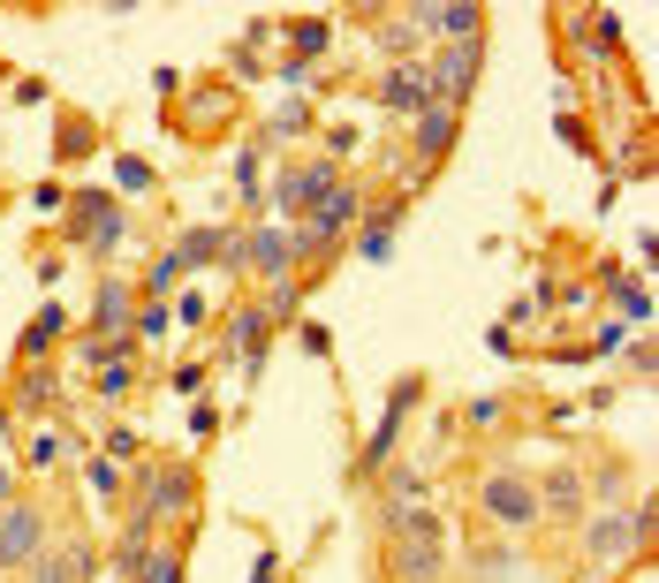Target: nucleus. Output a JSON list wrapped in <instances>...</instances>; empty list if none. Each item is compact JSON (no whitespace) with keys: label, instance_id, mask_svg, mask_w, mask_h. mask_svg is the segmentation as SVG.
I'll return each instance as SVG.
<instances>
[{"label":"nucleus","instance_id":"1","mask_svg":"<svg viewBox=\"0 0 659 583\" xmlns=\"http://www.w3.org/2000/svg\"><path fill=\"white\" fill-rule=\"evenodd\" d=\"M387 569H395V583L447 576V531L433 507H387Z\"/></svg>","mask_w":659,"mask_h":583},{"label":"nucleus","instance_id":"2","mask_svg":"<svg viewBox=\"0 0 659 583\" xmlns=\"http://www.w3.org/2000/svg\"><path fill=\"white\" fill-rule=\"evenodd\" d=\"M478 507L500 523V531H530V523L546 515V507H538V485H530L524 470H493L478 485Z\"/></svg>","mask_w":659,"mask_h":583},{"label":"nucleus","instance_id":"3","mask_svg":"<svg viewBox=\"0 0 659 583\" xmlns=\"http://www.w3.org/2000/svg\"><path fill=\"white\" fill-rule=\"evenodd\" d=\"M478 53H485V39H463V46H447L433 61V77H425V91H433V107H463L470 99V77H478Z\"/></svg>","mask_w":659,"mask_h":583},{"label":"nucleus","instance_id":"4","mask_svg":"<svg viewBox=\"0 0 659 583\" xmlns=\"http://www.w3.org/2000/svg\"><path fill=\"white\" fill-rule=\"evenodd\" d=\"M220 258H227V265H251V273H273V281H281V273L296 265V235H288V228H251L243 243H227Z\"/></svg>","mask_w":659,"mask_h":583},{"label":"nucleus","instance_id":"5","mask_svg":"<svg viewBox=\"0 0 659 583\" xmlns=\"http://www.w3.org/2000/svg\"><path fill=\"white\" fill-rule=\"evenodd\" d=\"M334 182H342V160L326 152V160H311V167H296V174H281V182H273V212H311Z\"/></svg>","mask_w":659,"mask_h":583},{"label":"nucleus","instance_id":"6","mask_svg":"<svg viewBox=\"0 0 659 583\" xmlns=\"http://www.w3.org/2000/svg\"><path fill=\"white\" fill-rule=\"evenodd\" d=\"M356 220H364V198H356L349 182H334L318 205H311V228H304V250H326L334 235H349Z\"/></svg>","mask_w":659,"mask_h":583},{"label":"nucleus","instance_id":"7","mask_svg":"<svg viewBox=\"0 0 659 583\" xmlns=\"http://www.w3.org/2000/svg\"><path fill=\"white\" fill-rule=\"evenodd\" d=\"M45 553V515L39 507H0V569H31Z\"/></svg>","mask_w":659,"mask_h":583},{"label":"nucleus","instance_id":"8","mask_svg":"<svg viewBox=\"0 0 659 583\" xmlns=\"http://www.w3.org/2000/svg\"><path fill=\"white\" fill-rule=\"evenodd\" d=\"M190 507H197V478H190V470H144V500H136V515H152V523H160V515H190Z\"/></svg>","mask_w":659,"mask_h":583},{"label":"nucleus","instance_id":"9","mask_svg":"<svg viewBox=\"0 0 659 583\" xmlns=\"http://www.w3.org/2000/svg\"><path fill=\"white\" fill-rule=\"evenodd\" d=\"M77 235H84L91 250H114L130 235V212L114 205V198H77Z\"/></svg>","mask_w":659,"mask_h":583},{"label":"nucleus","instance_id":"10","mask_svg":"<svg viewBox=\"0 0 659 583\" xmlns=\"http://www.w3.org/2000/svg\"><path fill=\"white\" fill-rule=\"evenodd\" d=\"M409 410H417V379H402V386H395V402H387V416H379V432L364 440V455H356V470H364V478H372V470L387 462V448H395V432H402V416H409Z\"/></svg>","mask_w":659,"mask_h":583},{"label":"nucleus","instance_id":"11","mask_svg":"<svg viewBox=\"0 0 659 583\" xmlns=\"http://www.w3.org/2000/svg\"><path fill=\"white\" fill-rule=\"evenodd\" d=\"M402 198H387V205H372V220H364V235H356V250H364V258H372V265H387V258H395V228H402Z\"/></svg>","mask_w":659,"mask_h":583},{"label":"nucleus","instance_id":"12","mask_svg":"<svg viewBox=\"0 0 659 583\" xmlns=\"http://www.w3.org/2000/svg\"><path fill=\"white\" fill-rule=\"evenodd\" d=\"M379 107H395V114H409V122H417V114L433 107V91H425V77H417V69H387V77H379Z\"/></svg>","mask_w":659,"mask_h":583},{"label":"nucleus","instance_id":"13","mask_svg":"<svg viewBox=\"0 0 659 583\" xmlns=\"http://www.w3.org/2000/svg\"><path fill=\"white\" fill-rule=\"evenodd\" d=\"M265 333H273V319H265V311H243L220 356H243V372H258V356H265Z\"/></svg>","mask_w":659,"mask_h":583},{"label":"nucleus","instance_id":"14","mask_svg":"<svg viewBox=\"0 0 659 583\" xmlns=\"http://www.w3.org/2000/svg\"><path fill=\"white\" fill-rule=\"evenodd\" d=\"M447 144H455V114H447V107H425V114H417V160L439 167Z\"/></svg>","mask_w":659,"mask_h":583},{"label":"nucleus","instance_id":"15","mask_svg":"<svg viewBox=\"0 0 659 583\" xmlns=\"http://www.w3.org/2000/svg\"><path fill=\"white\" fill-rule=\"evenodd\" d=\"M645 531H652V515H615V523H591L584 545H591V553H621V545H637Z\"/></svg>","mask_w":659,"mask_h":583},{"label":"nucleus","instance_id":"16","mask_svg":"<svg viewBox=\"0 0 659 583\" xmlns=\"http://www.w3.org/2000/svg\"><path fill=\"white\" fill-rule=\"evenodd\" d=\"M84 576H91V553H84V545H77V553H53V561L39 553V561L23 569V583H84Z\"/></svg>","mask_w":659,"mask_h":583},{"label":"nucleus","instance_id":"17","mask_svg":"<svg viewBox=\"0 0 659 583\" xmlns=\"http://www.w3.org/2000/svg\"><path fill=\"white\" fill-rule=\"evenodd\" d=\"M91 319H99L107 333H130V319H136L130 289H122V281H107V289H99V303H91Z\"/></svg>","mask_w":659,"mask_h":583},{"label":"nucleus","instance_id":"18","mask_svg":"<svg viewBox=\"0 0 659 583\" xmlns=\"http://www.w3.org/2000/svg\"><path fill=\"white\" fill-rule=\"evenodd\" d=\"M53 341H61V311H53V303H45L39 319H31V326H23V364H39L45 349H53Z\"/></svg>","mask_w":659,"mask_h":583},{"label":"nucleus","instance_id":"19","mask_svg":"<svg viewBox=\"0 0 659 583\" xmlns=\"http://www.w3.org/2000/svg\"><path fill=\"white\" fill-rule=\"evenodd\" d=\"M584 500V478H576L569 462L561 470H546V485H538V507H576Z\"/></svg>","mask_w":659,"mask_h":583},{"label":"nucleus","instance_id":"20","mask_svg":"<svg viewBox=\"0 0 659 583\" xmlns=\"http://www.w3.org/2000/svg\"><path fill=\"white\" fill-rule=\"evenodd\" d=\"M220 250H227V235H220V228H190V235L175 243V258H182V265H213Z\"/></svg>","mask_w":659,"mask_h":583},{"label":"nucleus","instance_id":"21","mask_svg":"<svg viewBox=\"0 0 659 583\" xmlns=\"http://www.w3.org/2000/svg\"><path fill=\"white\" fill-rule=\"evenodd\" d=\"M417 39H425V16H417V8H409V16H395V23L379 31V46H387V53H409Z\"/></svg>","mask_w":659,"mask_h":583},{"label":"nucleus","instance_id":"22","mask_svg":"<svg viewBox=\"0 0 659 583\" xmlns=\"http://www.w3.org/2000/svg\"><path fill=\"white\" fill-rule=\"evenodd\" d=\"M136 583H182V553H175V545L144 553V569H136Z\"/></svg>","mask_w":659,"mask_h":583},{"label":"nucleus","instance_id":"23","mask_svg":"<svg viewBox=\"0 0 659 583\" xmlns=\"http://www.w3.org/2000/svg\"><path fill=\"white\" fill-rule=\"evenodd\" d=\"M23 410H53L61 402V386H53V372H23V394H16Z\"/></svg>","mask_w":659,"mask_h":583},{"label":"nucleus","instance_id":"24","mask_svg":"<svg viewBox=\"0 0 659 583\" xmlns=\"http://www.w3.org/2000/svg\"><path fill=\"white\" fill-rule=\"evenodd\" d=\"M175 281H182V258H175V250H168V258H152V273H144V295L160 303V295L175 289Z\"/></svg>","mask_w":659,"mask_h":583},{"label":"nucleus","instance_id":"25","mask_svg":"<svg viewBox=\"0 0 659 583\" xmlns=\"http://www.w3.org/2000/svg\"><path fill=\"white\" fill-rule=\"evenodd\" d=\"M160 333H168V303H144L130 319V341H160Z\"/></svg>","mask_w":659,"mask_h":583},{"label":"nucleus","instance_id":"26","mask_svg":"<svg viewBox=\"0 0 659 583\" xmlns=\"http://www.w3.org/2000/svg\"><path fill=\"white\" fill-rule=\"evenodd\" d=\"M288 46H296V53H326V23H318V16L288 23Z\"/></svg>","mask_w":659,"mask_h":583},{"label":"nucleus","instance_id":"27","mask_svg":"<svg viewBox=\"0 0 659 583\" xmlns=\"http://www.w3.org/2000/svg\"><path fill=\"white\" fill-rule=\"evenodd\" d=\"M61 462V440L53 432H31V470H53Z\"/></svg>","mask_w":659,"mask_h":583},{"label":"nucleus","instance_id":"28","mask_svg":"<svg viewBox=\"0 0 659 583\" xmlns=\"http://www.w3.org/2000/svg\"><path fill=\"white\" fill-rule=\"evenodd\" d=\"M615 295H621V311H629V319H652V295H645V289H629V281H615Z\"/></svg>","mask_w":659,"mask_h":583},{"label":"nucleus","instance_id":"29","mask_svg":"<svg viewBox=\"0 0 659 583\" xmlns=\"http://www.w3.org/2000/svg\"><path fill=\"white\" fill-rule=\"evenodd\" d=\"M591 53H615V16H591Z\"/></svg>","mask_w":659,"mask_h":583}]
</instances>
